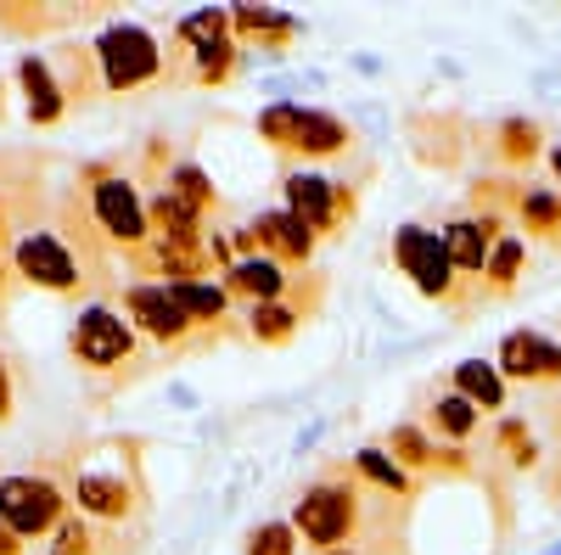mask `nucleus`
I'll use <instances>...</instances> for the list:
<instances>
[{"instance_id":"1","label":"nucleus","mask_w":561,"mask_h":555,"mask_svg":"<svg viewBox=\"0 0 561 555\" xmlns=\"http://www.w3.org/2000/svg\"><path fill=\"white\" fill-rule=\"evenodd\" d=\"M359 522V488L348 477H320L314 488H304L298 511H293V533L314 550L332 555Z\"/></svg>"},{"instance_id":"2","label":"nucleus","mask_w":561,"mask_h":555,"mask_svg":"<svg viewBox=\"0 0 561 555\" xmlns=\"http://www.w3.org/2000/svg\"><path fill=\"white\" fill-rule=\"evenodd\" d=\"M90 57H96V73L107 90H140L163 73V51L158 39L140 28V23H107L90 45Z\"/></svg>"},{"instance_id":"3","label":"nucleus","mask_w":561,"mask_h":555,"mask_svg":"<svg viewBox=\"0 0 561 555\" xmlns=\"http://www.w3.org/2000/svg\"><path fill=\"white\" fill-rule=\"evenodd\" d=\"M90 219H96V230L113 242V247H129L140 253L152 242V219H147V203H140L135 180L129 174H96L90 180Z\"/></svg>"},{"instance_id":"4","label":"nucleus","mask_w":561,"mask_h":555,"mask_svg":"<svg viewBox=\"0 0 561 555\" xmlns=\"http://www.w3.org/2000/svg\"><path fill=\"white\" fill-rule=\"evenodd\" d=\"M0 522H7L18 539L57 533V528L68 522V494H62L51 477L12 472V477H0Z\"/></svg>"},{"instance_id":"5","label":"nucleus","mask_w":561,"mask_h":555,"mask_svg":"<svg viewBox=\"0 0 561 555\" xmlns=\"http://www.w3.org/2000/svg\"><path fill=\"white\" fill-rule=\"evenodd\" d=\"M12 269L23 275V281L45 287V292H79V287L90 281L84 264L73 258V247L57 236V230H39V224L18 230V242H12Z\"/></svg>"},{"instance_id":"6","label":"nucleus","mask_w":561,"mask_h":555,"mask_svg":"<svg viewBox=\"0 0 561 555\" xmlns=\"http://www.w3.org/2000/svg\"><path fill=\"white\" fill-rule=\"evenodd\" d=\"M73 359L79 365H90V370H118L129 354H135V326L118 314V309H107V303H90L79 320H73Z\"/></svg>"},{"instance_id":"7","label":"nucleus","mask_w":561,"mask_h":555,"mask_svg":"<svg viewBox=\"0 0 561 555\" xmlns=\"http://www.w3.org/2000/svg\"><path fill=\"white\" fill-rule=\"evenodd\" d=\"M393 258H399V269L415 281V292L455 298V264H449V253H444V230L404 224L399 236H393Z\"/></svg>"},{"instance_id":"8","label":"nucleus","mask_w":561,"mask_h":555,"mask_svg":"<svg viewBox=\"0 0 561 555\" xmlns=\"http://www.w3.org/2000/svg\"><path fill=\"white\" fill-rule=\"evenodd\" d=\"M124 314H129V326L135 332H147L152 343H185L192 337V320H185V309L174 303L169 281H135L124 287Z\"/></svg>"},{"instance_id":"9","label":"nucleus","mask_w":561,"mask_h":555,"mask_svg":"<svg viewBox=\"0 0 561 555\" xmlns=\"http://www.w3.org/2000/svg\"><path fill=\"white\" fill-rule=\"evenodd\" d=\"M280 185H287V213L304 219L314 236H325V230L343 219V208H354V197L343 192L337 180H325V174H304L298 169V174H287Z\"/></svg>"},{"instance_id":"10","label":"nucleus","mask_w":561,"mask_h":555,"mask_svg":"<svg viewBox=\"0 0 561 555\" xmlns=\"http://www.w3.org/2000/svg\"><path fill=\"white\" fill-rule=\"evenodd\" d=\"M500 236H505L500 213H460V219H449L444 224V253H449L455 275H483V264H489Z\"/></svg>"},{"instance_id":"11","label":"nucleus","mask_w":561,"mask_h":555,"mask_svg":"<svg viewBox=\"0 0 561 555\" xmlns=\"http://www.w3.org/2000/svg\"><path fill=\"white\" fill-rule=\"evenodd\" d=\"M500 377L517 382H556L561 377V348L539 332H511L500 343Z\"/></svg>"},{"instance_id":"12","label":"nucleus","mask_w":561,"mask_h":555,"mask_svg":"<svg viewBox=\"0 0 561 555\" xmlns=\"http://www.w3.org/2000/svg\"><path fill=\"white\" fill-rule=\"evenodd\" d=\"M248 236H253L259 253H270V258H280V264H309V253H314V230H309L304 219H293L287 208L259 213V219L248 224Z\"/></svg>"},{"instance_id":"13","label":"nucleus","mask_w":561,"mask_h":555,"mask_svg":"<svg viewBox=\"0 0 561 555\" xmlns=\"http://www.w3.org/2000/svg\"><path fill=\"white\" fill-rule=\"evenodd\" d=\"M287 287H293L287 264L270 258V253H242V258H230V269H225V292H242L253 303H280Z\"/></svg>"},{"instance_id":"14","label":"nucleus","mask_w":561,"mask_h":555,"mask_svg":"<svg viewBox=\"0 0 561 555\" xmlns=\"http://www.w3.org/2000/svg\"><path fill=\"white\" fill-rule=\"evenodd\" d=\"M73 499H79L84 517H102V522H124V517H135V505H140L135 483L113 477V472H79L73 477Z\"/></svg>"},{"instance_id":"15","label":"nucleus","mask_w":561,"mask_h":555,"mask_svg":"<svg viewBox=\"0 0 561 555\" xmlns=\"http://www.w3.org/2000/svg\"><path fill=\"white\" fill-rule=\"evenodd\" d=\"M18 84H23V107H28L34 124H57L68 113V90L57 84V73H51V62H45V57L28 51L18 62Z\"/></svg>"},{"instance_id":"16","label":"nucleus","mask_w":561,"mask_h":555,"mask_svg":"<svg viewBox=\"0 0 561 555\" xmlns=\"http://www.w3.org/2000/svg\"><path fill=\"white\" fill-rule=\"evenodd\" d=\"M343 147H348V129H343V118L320 113V107H304V113H298L293 152H304V158H337Z\"/></svg>"},{"instance_id":"17","label":"nucleus","mask_w":561,"mask_h":555,"mask_svg":"<svg viewBox=\"0 0 561 555\" xmlns=\"http://www.w3.org/2000/svg\"><path fill=\"white\" fill-rule=\"evenodd\" d=\"M455 393H460L466 404H478L483 415H489V409H505V377H500V365L460 359V365H455Z\"/></svg>"},{"instance_id":"18","label":"nucleus","mask_w":561,"mask_h":555,"mask_svg":"<svg viewBox=\"0 0 561 555\" xmlns=\"http://www.w3.org/2000/svg\"><path fill=\"white\" fill-rule=\"evenodd\" d=\"M174 292V303L185 309V320L192 326H214V320L230 309V292L219 287V281H180V287H169Z\"/></svg>"},{"instance_id":"19","label":"nucleus","mask_w":561,"mask_h":555,"mask_svg":"<svg viewBox=\"0 0 561 555\" xmlns=\"http://www.w3.org/2000/svg\"><path fill=\"white\" fill-rule=\"evenodd\" d=\"M517 219L534 236H561V192H545V185H528L517 197Z\"/></svg>"},{"instance_id":"20","label":"nucleus","mask_w":561,"mask_h":555,"mask_svg":"<svg viewBox=\"0 0 561 555\" xmlns=\"http://www.w3.org/2000/svg\"><path fill=\"white\" fill-rule=\"evenodd\" d=\"M230 28L248 34V39H270V45H280V39L298 34V23H293L287 12H270V7H242V12H230Z\"/></svg>"},{"instance_id":"21","label":"nucleus","mask_w":561,"mask_h":555,"mask_svg":"<svg viewBox=\"0 0 561 555\" xmlns=\"http://www.w3.org/2000/svg\"><path fill=\"white\" fill-rule=\"evenodd\" d=\"M298 320H304V309H293V303H253L248 309V332L259 343H287L298 332Z\"/></svg>"},{"instance_id":"22","label":"nucleus","mask_w":561,"mask_h":555,"mask_svg":"<svg viewBox=\"0 0 561 555\" xmlns=\"http://www.w3.org/2000/svg\"><path fill=\"white\" fill-rule=\"evenodd\" d=\"M174 39L180 45H192V51H208V45H219V39H230V12H192V18H180V28H174Z\"/></svg>"},{"instance_id":"23","label":"nucleus","mask_w":561,"mask_h":555,"mask_svg":"<svg viewBox=\"0 0 561 555\" xmlns=\"http://www.w3.org/2000/svg\"><path fill=\"white\" fill-rule=\"evenodd\" d=\"M523 253H528V242L517 236V230H505V236L494 242V253H489V264H483V275H489V287H494V292H505L511 281H517Z\"/></svg>"},{"instance_id":"24","label":"nucleus","mask_w":561,"mask_h":555,"mask_svg":"<svg viewBox=\"0 0 561 555\" xmlns=\"http://www.w3.org/2000/svg\"><path fill=\"white\" fill-rule=\"evenodd\" d=\"M478 421H483V409H478V404H466L460 393H444V398L433 404V427H438L444 438H472Z\"/></svg>"},{"instance_id":"25","label":"nucleus","mask_w":561,"mask_h":555,"mask_svg":"<svg viewBox=\"0 0 561 555\" xmlns=\"http://www.w3.org/2000/svg\"><path fill=\"white\" fill-rule=\"evenodd\" d=\"M163 192H174L185 208H214V185H208V174L197 169V163H174L169 169V180H163Z\"/></svg>"},{"instance_id":"26","label":"nucleus","mask_w":561,"mask_h":555,"mask_svg":"<svg viewBox=\"0 0 561 555\" xmlns=\"http://www.w3.org/2000/svg\"><path fill=\"white\" fill-rule=\"evenodd\" d=\"M354 466H359V477H370V483L388 488V494H410V472L399 466L393 454H382V449H359Z\"/></svg>"},{"instance_id":"27","label":"nucleus","mask_w":561,"mask_h":555,"mask_svg":"<svg viewBox=\"0 0 561 555\" xmlns=\"http://www.w3.org/2000/svg\"><path fill=\"white\" fill-rule=\"evenodd\" d=\"M388 449L399 466H438V443L421 432V427H393L388 432Z\"/></svg>"},{"instance_id":"28","label":"nucleus","mask_w":561,"mask_h":555,"mask_svg":"<svg viewBox=\"0 0 561 555\" xmlns=\"http://www.w3.org/2000/svg\"><path fill=\"white\" fill-rule=\"evenodd\" d=\"M230 68H237V45H230V39L208 45V51H192V79L197 84H225Z\"/></svg>"},{"instance_id":"29","label":"nucleus","mask_w":561,"mask_h":555,"mask_svg":"<svg viewBox=\"0 0 561 555\" xmlns=\"http://www.w3.org/2000/svg\"><path fill=\"white\" fill-rule=\"evenodd\" d=\"M298 102H275V107H264L259 113V135H264V141L270 147H287L293 152V135H298Z\"/></svg>"},{"instance_id":"30","label":"nucleus","mask_w":561,"mask_h":555,"mask_svg":"<svg viewBox=\"0 0 561 555\" xmlns=\"http://www.w3.org/2000/svg\"><path fill=\"white\" fill-rule=\"evenodd\" d=\"M534 152H539V124H528V118L500 124V158L505 163H528Z\"/></svg>"},{"instance_id":"31","label":"nucleus","mask_w":561,"mask_h":555,"mask_svg":"<svg viewBox=\"0 0 561 555\" xmlns=\"http://www.w3.org/2000/svg\"><path fill=\"white\" fill-rule=\"evenodd\" d=\"M298 533L287 528V522H264V528H253V539H248V555H298V544H293Z\"/></svg>"},{"instance_id":"32","label":"nucleus","mask_w":561,"mask_h":555,"mask_svg":"<svg viewBox=\"0 0 561 555\" xmlns=\"http://www.w3.org/2000/svg\"><path fill=\"white\" fill-rule=\"evenodd\" d=\"M51 555H96V533H90L79 517H68L62 528H57V550Z\"/></svg>"},{"instance_id":"33","label":"nucleus","mask_w":561,"mask_h":555,"mask_svg":"<svg viewBox=\"0 0 561 555\" xmlns=\"http://www.w3.org/2000/svg\"><path fill=\"white\" fill-rule=\"evenodd\" d=\"M500 449L517 460V466H534V438H528L523 421H505V427H500Z\"/></svg>"},{"instance_id":"34","label":"nucleus","mask_w":561,"mask_h":555,"mask_svg":"<svg viewBox=\"0 0 561 555\" xmlns=\"http://www.w3.org/2000/svg\"><path fill=\"white\" fill-rule=\"evenodd\" d=\"M12 415V377H7V359H0V421Z\"/></svg>"},{"instance_id":"35","label":"nucleus","mask_w":561,"mask_h":555,"mask_svg":"<svg viewBox=\"0 0 561 555\" xmlns=\"http://www.w3.org/2000/svg\"><path fill=\"white\" fill-rule=\"evenodd\" d=\"M0 555H23V539H18L7 522H0Z\"/></svg>"},{"instance_id":"36","label":"nucleus","mask_w":561,"mask_h":555,"mask_svg":"<svg viewBox=\"0 0 561 555\" xmlns=\"http://www.w3.org/2000/svg\"><path fill=\"white\" fill-rule=\"evenodd\" d=\"M7 287H12V269H7V258H0V303H7Z\"/></svg>"},{"instance_id":"37","label":"nucleus","mask_w":561,"mask_h":555,"mask_svg":"<svg viewBox=\"0 0 561 555\" xmlns=\"http://www.w3.org/2000/svg\"><path fill=\"white\" fill-rule=\"evenodd\" d=\"M550 169H556V185H561V147L550 152Z\"/></svg>"},{"instance_id":"38","label":"nucleus","mask_w":561,"mask_h":555,"mask_svg":"<svg viewBox=\"0 0 561 555\" xmlns=\"http://www.w3.org/2000/svg\"><path fill=\"white\" fill-rule=\"evenodd\" d=\"M0 236H7V203H0Z\"/></svg>"},{"instance_id":"39","label":"nucleus","mask_w":561,"mask_h":555,"mask_svg":"<svg viewBox=\"0 0 561 555\" xmlns=\"http://www.w3.org/2000/svg\"><path fill=\"white\" fill-rule=\"evenodd\" d=\"M332 555H348V550H332Z\"/></svg>"}]
</instances>
